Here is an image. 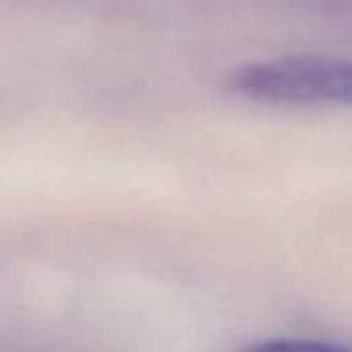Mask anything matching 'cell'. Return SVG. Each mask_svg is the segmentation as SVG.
I'll return each mask as SVG.
<instances>
[{
  "mask_svg": "<svg viewBox=\"0 0 352 352\" xmlns=\"http://www.w3.org/2000/svg\"><path fill=\"white\" fill-rule=\"evenodd\" d=\"M227 87L262 103L352 107V60L305 54L250 62L229 74Z\"/></svg>",
  "mask_w": 352,
  "mask_h": 352,
  "instance_id": "cell-1",
  "label": "cell"
},
{
  "mask_svg": "<svg viewBox=\"0 0 352 352\" xmlns=\"http://www.w3.org/2000/svg\"><path fill=\"white\" fill-rule=\"evenodd\" d=\"M239 352H352V346L309 338H268L248 344Z\"/></svg>",
  "mask_w": 352,
  "mask_h": 352,
  "instance_id": "cell-2",
  "label": "cell"
}]
</instances>
